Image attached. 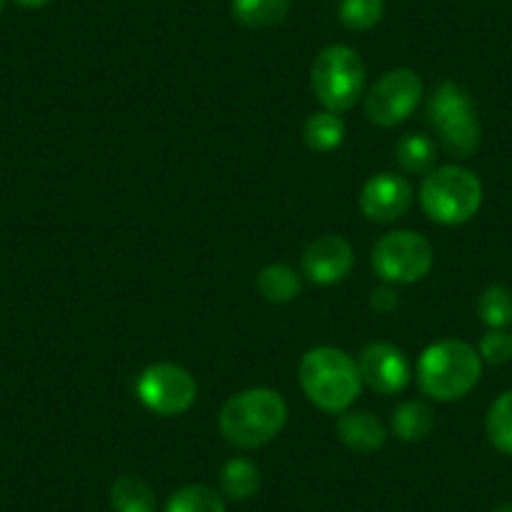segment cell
<instances>
[{
    "instance_id": "5bb4252c",
    "label": "cell",
    "mask_w": 512,
    "mask_h": 512,
    "mask_svg": "<svg viewBox=\"0 0 512 512\" xmlns=\"http://www.w3.org/2000/svg\"><path fill=\"white\" fill-rule=\"evenodd\" d=\"M292 0H231V16L246 28H272L289 16Z\"/></svg>"
},
{
    "instance_id": "9c48e42d",
    "label": "cell",
    "mask_w": 512,
    "mask_h": 512,
    "mask_svg": "<svg viewBox=\"0 0 512 512\" xmlns=\"http://www.w3.org/2000/svg\"><path fill=\"white\" fill-rule=\"evenodd\" d=\"M422 98V81L410 68H397V71L384 73L369 91L367 116L377 126H397L405 118L412 116Z\"/></svg>"
},
{
    "instance_id": "8992f818",
    "label": "cell",
    "mask_w": 512,
    "mask_h": 512,
    "mask_svg": "<svg viewBox=\"0 0 512 512\" xmlns=\"http://www.w3.org/2000/svg\"><path fill=\"white\" fill-rule=\"evenodd\" d=\"M430 121L442 146L452 156H470L480 146V123L475 118L470 96L462 86L447 81L430 101Z\"/></svg>"
},
{
    "instance_id": "d4e9b609",
    "label": "cell",
    "mask_w": 512,
    "mask_h": 512,
    "mask_svg": "<svg viewBox=\"0 0 512 512\" xmlns=\"http://www.w3.org/2000/svg\"><path fill=\"white\" fill-rule=\"evenodd\" d=\"M480 357L490 364H505L512 357V337L502 329H492L480 339Z\"/></svg>"
},
{
    "instance_id": "9a60e30c",
    "label": "cell",
    "mask_w": 512,
    "mask_h": 512,
    "mask_svg": "<svg viewBox=\"0 0 512 512\" xmlns=\"http://www.w3.org/2000/svg\"><path fill=\"white\" fill-rule=\"evenodd\" d=\"M256 289L267 302L272 304H287L299 297L302 292V282H299L297 272L287 264H272V267L262 269L256 277Z\"/></svg>"
},
{
    "instance_id": "cb8c5ba5",
    "label": "cell",
    "mask_w": 512,
    "mask_h": 512,
    "mask_svg": "<svg viewBox=\"0 0 512 512\" xmlns=\"http://www.w3.org/2000/svg\"><path fill=\"white\" fill-rule=\"evenodd\" d=\"M384 0H342L339 3V21L349 31H369L382 21Z\"/></svg>"
},
{
    "instance_id": "4316f807",
    "label": "cell",
    "mask_w": 512,
    "mask_h": 512,
    "mask_svg": "<svg viewBox=\"0 0 512 512\" xmlns=\"http://www.w3.org/2000/svg\"><path fill=\"white\" fill-rule=\"evenodd\" d=\"M16 3H21V6H26V8H41V6H46L48 0H16Z\"/></svg>"
},
{
    "instance_id": "7c38bea8",
    "label": "cell",
    "mask_w": 512,
    "mask_h": 512,
    "mask_svg": "<svg viewBox=\"0 0 512 512\" xmlns=\"http://www.w3.org/2000/svg\"><path fill=\"white\" fill-rule=\"evenodd\" d=\"M302 267L309 282L314 284H337L352 272L354 251L344 236L327 234L314 239L302 256Z\"/></svg>"
},
{
    "instance_id": "f1b7e54d",
    "label": "cell",
    "mask_w": 512,
    "mask_h": 512,
    "mask_svg": "<svg viewBox=\"0 0 512 512\" xmlns=\"http://www.w3.org/2000/svg\"><path fill=\"white\" fill-rule=\"evenodd\" d=\"M0 8H3V0H0Z\"/></svg>"
},
{
    "instance_id": "52a82bcc",
    "label": "cell",
    "mask_w": 512,
    "mask_h": 512,
    "mask_svg": "<svg viewBox=\"0 0 512 512\" xmlns=\"http://www.w3.org/2000/svg\"><path fill=\"white\" fill-rule=\"evenodd\" d=\"M432 246L422 234L397 229L384 234L372 251V267L387 284H412L432 269Z\"/></svg>"
},
{
    "instance_id": "ac0fdd59",
    "label": "cell",
    "mask_w": 512,
    "mask_h": 512,
    "mask_svg": "<svg viewBox=\"0 0 512 512\" xmlns=\"http://www.w3.org/2000/svg\"><path fill=\"white\" fill-rule=\"evenodd\" d=\"M111 505L116 512H156V497L139 477H118L111 487Z\"/></svg>"
},
{
    "instance_id": "ba28073f",
    "label": "cell",
    "mask_w": 512,
    "mask_h": 512,
    "mask_svg": "<svg viewBox=\"0 0 512 512\" xmlns=\"http://www.w3.org/2000/svg\"><path fill=\"white\" fill-rule=\"evenodd\" d=\"M136 395L156 415H184L196 402V379L179 364H151L141 372Z\"/></svg>"
},
{
    "instance_id": "44dd1931",
    "label": "cell",
    "mask_w": 512,
    "mask_h": 512,
    "mask_svg": "<svg viewBox=\"0 0 512 512\" xmlns=\"http://www.w3.org/2000/svg\"><path fill=\"white\" fill-rule=\"evenodd\" d=\"M477 314L490 329H505L512 324V289L495 284L482 292Z\"/></svg>"
},
{
    "instance_id": "484cf974",
    "label": "cell",
    "mask_w": 512,
    "mask_h": 512,
    "mask_svg": "<svg viewBox=\"0 0 512 512\" xmlns=\"http://www.w3.org/2000/svg\"><path fill=\"white\" fill-rule=\"evenodd\" d=\"M369 304H372L374 312L390 314V312H395V307L400 304V299H397V292L390 287V284H382V287H377L372 294H369Z\"/></svg>"
},
{
    "instance_id": "30bf717a",
    "label": "cell",
    "mask_w": 512,
    "mask_h": 512,
    "mask_svg": "<svg viewBox=\"0 0 512 512\" xmlns=\"http://www.w3.org/2000/svg\"><path fill=\"white\" fill-rule=\"evenodd\" d=\"M359 377L379 395H397L410 382V362L397 347L387 342L367 344L359 354Z\"/></svg>"
},
{
    "instance_id": "83f0119b",
    "label": "cell",
    "mask_w": 512,
    "mask_h": 512,
    "mask_svg": "<svg viewBox=\"0 0 512 512\" xmlns=\"http://www.w3.org/2000/svg\"><path fill=\"white\" fill-rule=\"evenodd\" d=\"M495 512H512V505H500Z\"/></svg>"
},
{
    "instance_id": "e0dca14e",
    "label": "cell",
    "mask_w": 512,
    "mask_h": 512,
    "mask_svg": "<svg viewBox=\"0 0 512 512\" xmlns=\"http://www.w3.org/2000/svg\"><path fill=\"white\" fill-rule=\"evenodd\" d=\"M344 141V121L332 111L314 113L304 123V144L312 151L327 154V151L339 149Z\"/></svg>"
},
{
    "instance_id": "603a6c76",
    "label": "cell",
    "mask_w": 512,
    "mask_h": 512,
    "mask_svg": "<svg viewBox=\"0 0 512 512\" xmlns=\"http://www.w3.org/2000/svg\"><path fill=\"white\" fill-rule=\"evenodd\" d=\"M397 161L410 174H422L435 164V144L427 136L410 134L397 144Z\"/></svg>"
},
{
    "instance_id": "5b68a950",
    "label": "cell",
    "mask_w": 512,
    "mask_h": 512,
    "mask_svg": "<svg viewBox=\"0 0 512 512\" xmlns=\"http://www.w3.org/2000/svg\"><path fill=\"white\" fill-rule=\"evenodd\" d=\"M312 88L322 106L342 113L357 103L364 88V63L357 51L347 46H329L314 58Z\"/></svg>"
},
{
    "instance_id": "3957f363",
    "label": "cell",
    "mask_w": 512,
    "mask_h": 512,
    "mask_svg": "<svg viewBox=\"0 0 512 512\" xmlns=\"http://www.w3.org/2000/svg\"><path fill=\"white\" fill-rule=\"evenodd\" d=\"M482 374V357L465 342L445 339L422 352L417 379L427 397L437 402L462 400L475 390Z\"/></svg>"
},
{
    "instance_id": "d6986e66",
    "label": "cell",
    "mask_w": 512,
    "mask_h": 512,
    "mask_svg": "<svg viewBox=\"0 0 512 512\" xmlns=\"http://www.w3.org/2000/svg\"><path fill=\"white\" fill-rule=\"evenodd\" d=\"M259 482H262V477H259V470H256L254 462L241 460V457L229 460L224 465V470H221V487L234 500H249V497H254L256 490H259Z\"/></svg>"
},
{
    "instance_id": "6da1fadb",
    "label": "cell",
    "mask_w": 512,
    "mask_h": 512,
    "mask_svg": "<svg viewBox=\"0 0 512 512\" xmlns=\"http://www.w3.org/2000/svg\"><path fill=\"white\" fill-rule=\"evenodd\" d=\"M287 415V402L279 392L254 387L226 400V405L221 407L219 427L231 445L254 450L272 442L282 432Z\"/></svg>"
},
{
    "instance_id": "7a4b0ae2",
    "label": "cell",
    "mask_w": 512,
    "mask_h": 512,
    "mask_svg": "<svg viewBox=\"0 0 512 512\" xmlns=\"http://www.w3.org/2000/svg\"><path fill=\"white\" fill-rule=\"evenodd\" d=\"M299 382L309 402L324 412H344L362 390L357 362L337 347L309 349L299 364Z\"/></svg>"
},
{
    "instance_id": "277c9868",
    "label": "cell",
    "mask_w": 512,
    "mask_h": 512,
    "mask_svg": "<svg viewBox=\"0 0 512 512\" xmlns=\"http://www.w3.org/2000/svg\"><path fill=\"white\" fill-rule=\"evenodd\" d=\"M420 201L432 221L445 226H460L480 211L482 184L470 169L440 166L422 181Z\"/></svg>"
},
{
    "instance_id": "8fae6325",
    "label": "cell",
    "mask_w": 512,
    "mask_h": 512,
    "mask_svg": "<svg viewBox=\"0 0 512 512\" xmlns=\"http://www.w3.org/2000/svg\"><path fill=\"white\" fill-rule=\"evenodd\" d=\"M412 206V186L410 181L397 174H377L364 184L359 196V209L369 221L377 224H390L402 219Z\"/></svg>"
},
{
    "instance_id": "2e32d148",
    "label": "cell",
    "mask_w": 512,
    "mask_h": 512,
    "mask_svg": "<svg viewBox=\"0 0 512 512\" xmlns=\"http://www.w3.org/2000/svg\"><path fill=\"white\" fill-rule=\"evenodd\" d=\"M392 430L405 442L425 440L435 430V412L425 402H405L392 415Z\"/></svg>"
},
{
    "instance_id": "7402d4cb",
    "label": "cell",
    "mask_w": 512,
    "mask_h": 512,
    "mask_svg": "<svg viewBox=\"0 0 512 512\" xmlns=\"http://www.w3.org/2000/svg\"><path fill=\"white\" fill-rule=\"evenodd\" d=\"M487 437L502 455H512V392L492 402L487 412Z\"/></svg>"
},
{
    "instance_id": "4fadbf2b",
    "label": "cell",
    "mask_w": 512,
    "mask_h": 512,
    "mask_svg": "<svg viewBox=\"0 0 512 512\" xmlns=\"http://www.w3.org/2000/svg\"><path fill=\"white\" fill-rule=\"evenodd\" d=\"M337 435L354 452H377L387 442V430L382 422L369 412H344L337 420Z\"/></svg>"
},
{
    "instance_id": "ffe728a7",
    "label": "cell",
    "mask_w": 512,
    "mask_h": 512,
    "mask_svg": "<svg viewBox=\"0 0 512 512\" xmlns=\"http://www.w3.org/2000/svg\"><path fill=\"white\" fill-rule=\"evenodd\" d=\"M166 512H226V505L211 487L186 485L169 497Z\"/></svg>"
}]
</instances>
